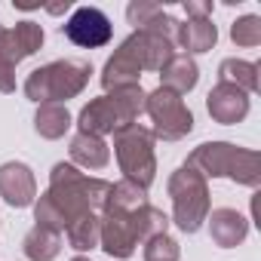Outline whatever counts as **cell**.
Listing matches in <instances>:
<instances>
[{"instance_id": "cell-18", "label": "cell", "mask_w": 261, "mask_h": 261, "mask_svg": "<svg viewBox=\"0 0 261 261\" xmlns=\"http://www.w3.org/2000/svg\"><path fill=\"white\" fill-rule=\"evenodd\" d=\"M68 240H71V246H74V249H80V252L95 249V246H98V240H101V221H98L92 212H86V215L74 218V221L68 224Z\"/></svg>"}, {"instance_id": "cell-14", "label": "cell", "mask_w": 261, "mask_h": 261, "mask_svg": "<svg viewBox=\"0 0 261 261\" xmlns=\"http://www.w3.org/2000/svg\"><path fill=\"white\" fill-rule=\"evenodd\" d=\"M209 227H212V237H215L218 246H237V243L246 237V221H243L233 209H218V212H212Z\"/></svg>"}, {"instance_id": "cell-13", "label": "cell", "mask_w": 261, "mask_h": 261, "mask_svg": "<svg viewBox=\"0 0 261 261\" xmlns=\"http://www.w3.org/2000/svg\"><path fill=\"white\" fill-rule=\"evenodd\" d=\"M215 25L209 19H188V25H178V46L188 53H206L215 43Z\"/></svg>"}, {"instance_id": "cell-11", "label": "cell", "mask_w": 261, "mask_h": 261, "mask_svg": "<svg viewBox=\"0 0 261 261\" xmlns=\"http://www.w3.org/2000/svg\"><path fill=\"white\" fill-rule=\"evenodd\" d=\"M139 74H142V68H139V62L129 56V49L126 46H120L111 59H108V65H105V74H101V83H105V89H120V86H133V83H139Z\"/></svg>"}, {"instance_id": "cell-23", "label": "cell", "mask_w": 261, "mask_h": 261, "mask_svg": "<svg viewBox=\"0 0 261 261\" xmlns=\"http://www.w3.org/2000/svg\"><path fill=\"white\" fill-rule=\"evenodd\" d=\"M230 80H240V83H246L249 89H255V86H258V83H255V65L227 59V62L221 65V83H230Z\"/></svg>"}, {"instance_id": "cell-16", "label": "cell", "mask_w": 261, "mask_h": 261, "mask_svg": "<svg viewBox=\"0 0 261 261\" xmlns=\"http://www.w3.org/2000/svg\"><path fill=\"white\" fill-rule=\"evenodd\" d=\"M59 246H62L59 233L49 227H40V224L25 237V255L31 261H53L59 255Z\"/></svg>"}, {"instance_id": "cell-9", "label": "cell", "mask_w": 261, "mask_h": 261, "mask_svg": "<svg viewBox=\"0 0 261 261\" xmlns=\"http://www.w3.org/2000/svg\"><path fill=\"white\" fill-rule=\"evenodd\" d=\"M0 194L10 206H28L34 200V175L25 163L0 166Z\"/></svg>"}, {"instance_id": "cell-3", "label": "cell", "mask_w": 261, "mask_h": 261, "mask_svg": "<svg viewBox=\"0 0 261 261\" xmlns=\"http://www.w3.org/2000/svg\"><path fill=\"white\" fill-rule=\"evenodd\" d=\"M169 194H172V203H175V221H178V227L188 230V233H194L200 227L206 209H209V203H206V185H203L200 172L191 169V166H181L172 175V181H169Z\"/></svg>"}, {"instance_id": "cell-6", "label": "cell", "mask_w": 261, "mask_h": 261, "mask_svg": "<svg viewBox=\"0 0 261 261\" xmlns=\"http://www.w3.org/2000/svg\"><path fill=\"white\" fill-rule=\"evenodd\" d=\"M123 46L129 49V56L139 62V68H142V71H145V68L160 71V68L175 56V46H172L166 37L154 34V31H136V34L129 37Z\"/></svg>"}, {"instance_id": "cell-7", "label": "cell", "mask_w": 261, "mask_h": 261, "mask_svg": "<svg viewBox=\"0 0 261 261\" xmlns=\"http://www.w3.org/2000/svg\"><path fill=\"white\" fill-rule=\"evenodd\" d=\"M40 43H43V28L37 22H19L13 31H4V37H0V62L16 68L25 56L37 53Z\"/></svg>"}, {"instance_id": "cell-2", "label": "cell", "mask_w": 261, "mask_h": 261, "mask_svg": "<svg viewBox=\"0 0 261 261\" xmlns=\"http://www.w3.org/2000/svg\"><path fill=\"white\" fill-rule=\"evenodd\" d=\"M114 145H117V160H120V169L126 172V181H133L145 191L154 181V151H151L154 136L145 126L133 123L120 129Z\"/></svg>"}, {"instance_id": "cell-8", "label": "cell", "mask_w": 261, "mask_h": 261, "mask_svg": "<svg viewBox=\"0 0 261 261\" xmlns=\"http://www.w3.org/2000/svg\"><path fill=\"white\" fill-rule=\"evenodd\" d=\"M101 249L114 258H129L136 246V233H133V221H129L126 212L108 209L101 218Z\"/></svg>"}, {"instance_id": "cell-17", "label": "cell", "mask_w": 261, "mask_h": 261, "mask_svg": "<svg viewBox=\"0 0 261 261\" xmlns=\"http://www.w3.org/2000/svg\"><path fill=\"white\" fill-rule=\"evenodd\" d=\"M129 221H133V233H136V240H154V237L166 233V224H169V218H166L160 209L148 206V203L129 215Z\"/></svg>"}, {"instance_id": "cell-21", "label": "cell", "mask_w": 261, "mask_h": 261, "mask_svg": "<svg viewBox=\"0 0 261 261\" xmlns=\"http://www.w3.org/2000/svg\"><path fill=\"white\" fill-rule=\"evenodd\" d=\"M34 215H37V224L40 227H49V230H65L71 221H68V215L62 212V206L49 197V194H43L40 197V203H37V209H34Z\"/></svg>"}, {"instance_id": "cell-19", "label": "cell", "mask_w": 261, "mask_h": 261, "mask_svg": "<svg viewBox=\"0 0 261 261\" xmlns=\"http://www.w3.org/2000/svg\"><path fill=\"white\" fill-rule=\"evenodd\" d=\"M105 206L133 215L136 209L145 206V191L139 185H133V181H117V185H111V194H108V203Z\"/></svg>"}, {"instance_id": "cell-24", "label": "cell", "mask_w": 261, "mask_h": 261, "mask_svg": "<svg viewBox=\"0 0 261 261\" xmlns=\"http://www.w3.org/2000/svg\"><path fill=\"white\" fill-rule=\"evenodd\" d=\"M145 261H178V246H175V240H169L166 233L148 240V246H145Z\"/></svg>"}, {"instance_id": "cell-28", "label": "cell", "mask_w": 261, "mask_h": 261, "mask_svg": "<svg viewBox=\"0 0 261 261\" xmlns=\"http://www.w3.org/2000/svg\"><path fill=\"white\" fill-rule=\"evenodd\" d=\"M65 10H71V0H65V4H49V7H46V13H53V16H59V13H65Z\"/></svg>"}, {"instance_id": "cell-26", "label": "cell", "mask_w": 261, "mask_h": 261, "mask_svg": "<svg viewBox=\"0 0 261 261\" xmlns=\"http://www.w3.org/2000/svg\"><path fill=\"white\" fill-rule=\"evenodd\" d=\"M16 89V74H13V65L0 62V92H13Z\"/></svg>"}, {"instance_id": "cell-15", "label": "cell", "mask_w": 261, "mask_h": 261, "mask_svg": "<svg viewBox=\"0 0 261 261\" xmlns=\"http://www.w3.org/2000/svg\"><path fill=\"white\" fill-rule=\"evenodd\" d=\"M71 157H74V163H80V166L101 169V166L108 163V145H105L98 136L80 133V136L71 142Z\"/></svg>"}, {"instance_id": "cell-10", "label": "cell", "mask_w": 261, "mask_h": 261, "mask_svg": "<svg viewBox=\"0 0 261 261\" xmlns=\"http://www.w3.org/2000/svg\"><path fill=\"white\" fill-rule=\"evenodd\" d=\"M246 111H249V101L233 83H218L209 92V114L218 123H237Z\"/></svg>"}, {"instance_id": "cell-22", "label": "cell", "mask_w": 261, "mask_h": 261, "mask_svg": "<svg viewBox=\"0 0 261 261\" xmlns=\"http://www.w3.org/2000/svg\"><path fill=\"white\" fill-rule=\"evenodd\" d=\"M230 37H233V43H240V46H255V43L261 40V19H258V16H243L240 22H233Z\"/></svg>"}, {"instance_id": "cell-30", "label": "cell", "mask_w": 261, "mask_h": 261, "mask_svg": "<svg viewBox=\"0 0 261 261\" xmlns=\"http://www.w3.org/2000/svg\"><path fill=\"white\" fill-rule=\"evenodd\" d=\"M0 37H4V25H0Z\"/></svg>"}, {"instance_id": "cell-5", "label": "cell", "mask_w": 261, "mask_h": 261, "mask_svg": "<svg viewBox=\"0 0 261 261\" xmlns=\"http://www.w3.org/2000/svg\"><path fill=\"white\" fill-rule=\"evenodd\" d=\"M65 37L74 43V46H83V49H98L111 40V19L98 10V7H77L74 16L62 25Z\"/></svg>"}, {"instance_id": "cell-20", "label": "cell", "mask_w": 261, "mask_h": 261, "mask_svg": "<svg viewBox=\"0 0 261 261\" xmlns=\"http://www.w3.org/2000/svg\"><path fill=\"white\" fill-rule=\"evenodd\" d=\"M71 126V114H68V108H62V105H43L40 111H37V133L40 136H46V139H59V136H65V129Z\"/></svg>"}, {"instance_id": "cell-27", "label": "cell", "mask_w": 261, "mask_h": 261, "mask_svg": "<svg viewBox=\"0 0 261 261\" xmlns=\"http://www.w3.org/2000/svg\"><path fill=\"white\" fill-rule=\"evenodd\" d=\"M185 10H188V16H194V19H209V16H212V4H194V0H188Z\"/></svg>"}, {"instance_id": "cell-12", "label": "cell", "mask_w": 261, "mask_h": 261, "mask_svg": "<svg viewBox=\"0 0 261 261\" xmlns=\"http://www.w3.org/2000/svg\"><path fill=\"white\" fill-rule=\"evenodd\" d=\"M160 77H163V89H172L175 95L188 92L197 86V65L188 59V56H172L163 68H160Z\"/></svg>"}, {"instance_id": "cell-29", "label": "cell", "mask_w": 261, "mask_h": 261, "mask_svg": "<svg viewBox=\"0 0 261 261\" xmlns=\"http://www.w3.org/2000/svg\"><path fill=\"white\" fill-rule=\"evenodd\" d=\"M74 261H89V258H74Z\"/></svg>"}, {"instance_id": "cell-1", "label": "cell", "mask_w": 261, "mask_h": 261, "mask_svg": "<svg viewBox=\"0 0 261 261\" xmlns=\"http://www.w3.org/2000/svg\"><path fill=\"white\" fill-rule=\"evenodd\" d=\"M92 68L86 62H77V59H65V62H53L46 68H37L31 71L28 83H25V95L31 101H43V105H56V101H65L71 95H77L86 80H89Z\"/></svg>"}, {"instance_id": "cell-4", "label": "cell", "mask_w": 261, "mask_h": 261, "mask_svg": "<svg viewBox=\"0 0 261 261\" xmlns=\"http://www.w3.org/2000/svg\"><path fill=\"white\" fill-rule=\"evenodd\" d=\"M145 108H148V114H151V120H154L157 136L166 139V142H175V139L188 136V133H191V126H194L191 111L185 108L181 95H175L172 89H163V86H160L157 92L148 95Z\"/></svg>"}, {"instance_id": "cell-25", "label": "cell", "mask_w": 261, "mask_h": 261, "mask_svg": "<svg viewBox=\"0 0 261 261\" xmlns=\"http://www.w3.org/2000/svg\"><path fill=\"white\" fill-rule=\"evenodd\" d=\"M126 16H129V25H136V28L142 31V28H148L157 16H163V7H157V4H129Z\"/></svg>"}]
</instances>
